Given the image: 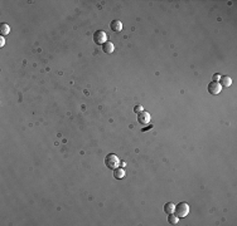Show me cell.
<instances>
[{"label":"cell","mask_w":237,"mask_h":226,"mask_svg":"<svg viewBox=\"0 0 237 226\" xmlns=\"http://www.w3.org/2000/svg\"><path fill=\"white\" fill-rule=\"evenodd\" d=\"M189 214V205L187 202H179L176 207H174V215L178 216L179 219L185 217Z\"/></svg>","instance_id":"1"},{"label":"cell","mask_w":237,"mask_h":226,"mask_svg":"<svg viewBox=\"0 0 237 226\" xmlns=\"http://www.w3.org/2000/svg\"><path fill=\"white\" fill-rule=\"evenodd\" d=\"M105 165L110 170H115L120 166V158L115 155V153H109V155L105 157Z\"/></svg>","instance_id":"2"},{"label":"cell","mask_w":237,"mask_h":226,"mask_svg":"<svg viewBox=\"0 0 237 226\" xmlns=\"http://www.w3.org/2000/svg\"><path fill=\"white\" fill-rule=\"evenodd\" d=\"M94 42L96 44H104L107 42V35L104 30H96L94 33Z\"/></svg>","instance_id":"3"},{"label":"cell","mask_w":237,"mask_h":226,"mask_svg":"<svg viewBox=\"0 0 237 226\" xmlns=\"http://www.w3.org/2000/svg\"><path fill=\"white\" fill-rule=\"evenodd\" d=\"M221 89H222V87H221V84H220V82H216V80H212L211 83L208 84V92L211 94H220L221 93Z\"/></svg>","instance_id":"4"},{"label":"cell","mask_w":237,"mask_h":226,"mask_svg":"<svg viewBox=\"0 0 237 226\" xmlns=\"http://www.w3.org/2000/svg\"><path fill=\"white\" fill-rule=\"evenodd\" d=\"M138 122L140 123V125H143V126L149 125V123H150V113L145 112V111H143L141 113H139V115H138Z\"/></svg>","instance_id":"5"},{"label":"cell","mask_w":237,"mask_h":226,"mask_svg":"<svg viewBox=\"0 0 237 226\" xmlns=\"http://www.w3.org/2000/svg\"><path fill=\"white\" fill-rule=\"evenodd\" d=\"M110 28H111L112 32L119 33L122 30V23L120 22V20H112V22L110 23Z\"/></svg>","instance_id":"6"},{"label":"cell","mask_w":237,"mask_h":226,"mask_svg":"<svg viewBox=\"0 0 237 226\" xmlns=\"http://www.w3.org/2000/svg\"><path fill=\"white\" fill-rule=\"evenodd\" d=\"M114 49H115L114 44H112L111 42H109V40L106 43L102 44V50H104V53H106V54H111L112 52H114Z\"/></svg>","instance_id":"7"},{"label":"cell","mask_w":237,"mask_h":226,"mask_svg":"<svg viewBox=\"0 0 237 226\" xmlns=\"http://www.w3.org/2000/svg\"><path fill=\"white\" fill-rule=\"evenodd\" d=\"M220 84H221V87H230V86L232 84V79H231L228 76L221 77V78H220Z\"/></svg>","instance_id":"8"},{"label":"cell","mask_w":237,"mask_h":226,"mask_svg":"<svg viewBox=\"0 0 237 226\" xmlns=\"http://www.w3.org/2000/svg\"><path fill=\"white\" fill-rule=\"evenodd\" d=\"M124 176H125V171H124L122 167H117L114 170V177L116 180H121V178H124Z\"/></svg>","instance_id":"9"},{"label":"cell","mask_w":237,"mask_h":226,"mask_svg":"<svg viewBox=\"0 0 237 226\" xmlns=\"http://www.w3.org/2000/svg\"><path fill=\"white\" fill-rule=\"evenodd\" d=\"M174 203L172 202H167L165 205H164V212H165L167 215H170V214H174Z\"/></svg>","instance_id":"10"},{"label":"cell","mask_w":237,"mask_h":226,"mask_svg":"<svg viewBox=\"0 0 237 226\" xmlns=\"http://www.w3.org/2000/svg\"><path fill=\"white\" fill-rule=\"evenodd\" d=\"M0 33H2V37L4 35H8L10 33V28L8 24H2V26H0Z\"/></svg>","instance_id":"11"},{"label":"cell","mask_w":237,"mask_h":226,"mask_svg":"<svg viewBox=\"0 0 237 226\" xmlns=\"http://www.w3.org/2000/svg\"><path fill=\"white\" fill-rule=\"evenodd\" d=\"M178 220H179V217L178 216H176L174 214H170V215H168V221H169V224H172V225H176L177 222H178Z\"/></svg>","instance_id":"12"},{"label":"cell","mask_w":237,"mask_h":226,"mask_svg":"<svg viewBox=\"0 0 237 226\" xmlns=\"http://www.w3.org/2000/svg\"><path fill=\"white\" fill-rule=\"evenodd\" d=\"M144 109H143V106H140V104H138V106H135L134 107V112L136 113V115H139V113H141Z\"/></svg>","instance_id":"13"},{"label":"cell","mask_w":237,"mask_h":226,"mask_svg":"<svg viewBox=\"0 0 237 226\" xmlns=\"http://www.w3.org/2000/svg\"><path fill=\"white\" fill-rule=\"evenodd\" d=\"M220 74H217V73H216V74H213V80H216V82H218L220 80Z\"/></svg>","instance_id":"14"},{"label":"cell","mask_w":237,"mask_h":226,"mask_svg":"<svg viewBox=\"0 0 237 226\" xmlns=\"http://www.w3.org/2000/svg\"><path fill=\"white\" fill-rule=\"evenodd\" d=\"M5 44V40H4V37H0V47H3Z\"/></svg>","instance_id":"15"},{"label":"cell","mask_w":237,"mask_h":226,"mask_svg":"<svg viewBox=\"0 0 237 226\" xmlns=\"http://www.w3.org/2000/svg\"><path fill=\"white\" fill-rule=\"evenodd\" d=\"M125 165H126L125 162H120V166H121V167H124V166H125Z\"/></svg>","instance_id":"16"}]
</instances>
